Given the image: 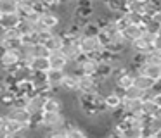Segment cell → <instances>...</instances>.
I'll list each match as a JSON object with an SVG mask.
<instances>
[{"mask_svg":"<svg viewBox=\"0 0 161 138\" xmlns=\"http://www.w3.org/2000/svg\"><path fill=\"white\" fill-rule=\"evenodd\" d=\"M5 117H9V119H14L18 121V123L21 124H26V126H30L33 121V116L26 110V107H18V105H12L7 109V112L4 114Z\"/></svg>","mask_w":161,"mask_h":138,"instance_id":"obj_5","label":"cell"},{"mask_svg":"<svg viewBox=\"0 0 161 138\" xmlns=\"http://www.w3.org/2000/svg\"><path fill=\"white\" fill-rule=\"evenodd\" d=\"M156 110H158V105L154 104V100H142V114L144 116L153 117Z\"/></svg>","mask_w":161,"mask_h":138,"instance_id":"obj_27","label":"cell"},{"mask_svg":"<svg viewBox=\"0 0 161 138\" xmlns=\"http://www.w3.org/2000/svg\"><path fill=\"white\" fill-rule=\"evenodd\" d=\"M132 85H133V74L130 71L113 79V86H114V90H119V92H125V90L130 88Z\"/></svg>","mask_w":161,"mask_h":138,"instance_id":"obj_15","label":"cell"},{"mask_svg":"<svg viewBox=\"0 0 161 138\" xmlns=\"http://www.w3.org/2000/svg\"><path fill=\"white\" fill-rule=\"evenodd\" d=\"M154 104H156V105L158 107H161V92H156V93H154Z\"/></svg>","mask_w":161,"mask_h":138,"instance_id":"obj_32","label":"cell"},{"mask_svg":"<svg viewBox=\"0 0 161 138\" xmlns=\"http://www.w3.org/2000/svg\"><path fill=\"white\" fill-rule=\"evenodd\" d=\"M19 12V0H0V16Z\"/></svg>","mask_w":161,"mask_h":138,"instance_id":"obj_23","label":"cell"},{"mask_svg":"<svg viewBox=\"0 0 161 138\" xmlns=\"http://www.w3.org/2000/svg\"><path fill=\"white\" fill-rule=\"evenodd\" d=\"M121 100H123V92H119V90H113V92L106 93L104 95V109L108 112H111L114 109H119L121 107Z\"/></svg>","mask_w":161,"mask_h":138,"instance_id":"obj_10","label":"cell"},{"mask_svg":"<svg viewBox=\"0 0 161 138\" xmlns=\"http://www.w3.org/2000/svg\"><path fill=\"white\" fill-rule=\"evenodd\" d=\"M61 54L68 59L69 64H75V62H78L81 57H83L81 52H80V45H78V41L76 40H68V38H64V47L61 48Z\"/></svg>","mask_w":161,"mask_h":138,"instance_id":"obj_4","label":"cell"},{"mask_svg":"<svg viewBox=\"0 0 161 138\" xmlns=\"http://www.w3.org/2000/svg\"><path fill=\"white\" fill-rule=\"evenodd\" d=\"M61 23H63L61 16L57 12H54V10H47V12H43L40 16V26H43L45 29L56 31V28H59Z\"/></svg>","mask_w":161,"mask_h":138,"instance_id":"obj_8","label":"cell"},{"mask_svg":"<svg viewBox=\"0 0 161 138\" xmlns=\"http://www.w3.org/2000/svg\"><path fill=\"white\" fill-rule=\"evenodd\" d=\"M142 138H156V135H153V133H146Z\"/></svg>","mask_w":161,"mask_h":138,"instance_id":"obj_33","label":"cell"},{"mask_svg":"<svg viewBox=\"0 0 161 138\" xmlns=\"http://www.w3.org/2000/svg\"><path fill=\"white\" fill-rule=\"evenodd\" d=\"M7 33H9V29L7 28H4L2 24H0V43L5 40V36H7Z\"/></svg>","mask_w":161,"mask_h":138,"instance_id":"obj_31","label":"cell"},{"mask_svg":"<svg viewBox=\"0 0 161 138\" xmlns=\"http://www.w3.org/2000/svg\"><path fill=\"white\" fill-rule=\"evenodd\" d=\"M135 74H144V76H147V78L154 79V81H161V66L146 62V64H142L140 67L135 69L133 76H135Z\"/></svg>","mask_w":161,"mask_h":138,"instance_id":"obj_9","label":"cell"},{"mask_svg":"<svg viewBox=\"0 0 161 138\" xmlns=\"http://www.w3.org/2000/svg\"><path fill=\"white\" fill-rule=\"evenodd\" d=\"M153 50L161 52V33H158L156 36H153Z\"/></svg>","mask_w":161,"mask_h":138,"instance_id":"obj_30","label":"cell"},{"mask_svg":"<svg viewBox=\"0 0 161 138\" xmlns=\"http://www.w3.org/2000/svg\"><path fill=\"white\" fill-rule=\"evenodd\" d=\"M64 76H66V71H59V69H49L45 72V78L52 88H61V83H63Z\"/></svg>","mask_w":161,"mask_h":138,"instance_id":"obj_19","label":"cell"},{"mask_svg":"<svg viewBox=\"0 0 161 138\" xmlns=\"http://www.w3.org/2000/svg\"><path fill=\"white\" fill-rule=\"evenodd\" d=\"M40 121H42V128L50 133L54 130H61V128H66V121L68 117L64 116L63 112L61 114H56V112H42L40 116Z\"/></svg>","mask_w":161,"mask_h":138,"instance_id":"obj_1","label":"cell"},{"mask_svg":"<svg viewBox=\"0 0 161 138\" xmlns=\"http://www.w3.org/2000/svg\"><path fill=\"white\" fill-rule=\"evenodd\" d=\"M121 109L125 110L128 116H140V114H142V100H130V98H126V97H123Z\"/></svg>","mask_w":161,"mask_h":138,"instance_id":"obj_11","label":"cell"},{"mask_svg":"<svg viewBox=\"0 0 161 138\" xmlns=\"http://www.w3.org/2000/svg\"><path fill=\"white\" fill-rule=\"evenodd\" d=\"M49 50V54H54V52H61V48L64 47V36L61 33H54L49 40L43 43Z\"/></svg>","mask_w":161,"mask_h":138,"instance_id":"obj_17","label":"cell"},{"mask_svg":"<svg viewBox=\"0 0 161 138\" xmlns=\"http://www.w3.org/2000/svg\"><path fill=\"white\" fill-rule=\"evenodd\" d=\"M99 92V78L97 76H78V93H97Z\"/></svg>","mask_w":161,"mask_h":138,"instance_id":"obj_7","label":"cell"},{"mask_svg":"<svg viewBox=\"0 0 161 138\" xmlns=\"http://www.w3.org/2000/svg\"><path fill=\"white\" fill-rule=\"evenodd\" d=\"M26 66H28L33 72H47L50 69L49 57H35V59H31Z\"/></svg>","mask_w":161,"mask_h":138,"instance_id":"obj_18","label":"cell"},{"mask_svg":"<svg viewBox=\"0 0 161 138\" xmlns=\"http://www.w3.org/2000/svg\"><path fill=\"white\" fill-rule=\"evenodd\" d=\"M78 45H80V52L81 55H85V57H97L99 52L102 50V43L101 40H99V36H81L80 40H78Z\"/></svg>","mask_w":161,"mask_h":138,"instance_id":"obj_3","label":"cell"},{"mask_svg":"<svg viewBox=\"0 0 161 138\" xmlns=\"http://www.w3.org/2000/svg\"><path fill=\"white\" fill-rule=\"evenodd\" d=\"M0 45H2V43H0Z\"/></svg>","mask_w":161,"mask_h":138,"instance_id":"obj_37","label":"cell"},{"mask_svg":"<svg viewBox=\"0 0 161 138\" xmlns=\"http://www.w3.org/2000/svg\"><path fill=\"white\" fill-rule=\"evenodd\" d=\"M128 5H130L128 0H109L106 9L111 14H125L128 12Z\"/></svg>","mask_w":161,"mask_h":138,"instance_id":"obj_22","label":"cell"},{"mask_svg":"<svg viewBox=\"0 0 161 138\" xmlns=\"http://www.w3.org/2000/svg\"><path fill=\"white\" fill-rule=\"evenodd\" d=\"M40 2L43 3V7H45L47 10H54L59 7V0H40Z\"/></svg>","mask_w":161,"mask_h":138,"instance_id":"obj_29","label":"cell"},{"mask_svg":"<svg viewBox=\"0 0 161 138\" xmlns=\"http://www.w3.org/2000/svg\"><path fill=\"white\" fill-rule=\"evenodd\" d=\"M156 83L158 81H154V79L147 78V76H144V74H135L133 76V85H135L139 90H142V92H151V90H154Z\"/></svg>","mask_w":161,"mask_h":138,"instance_id":"obj_16","label":"cell"},{"mask_svg":"<svg viewBox=\"0 0 161 138\" xmlns=\"http://www.w3.org/2000/svg\"><path fill=\"white\" fill-rule=\"evenodd\" d=\"M23 23V17L19 14H7V16H0V24L7 29H18L19 24Z\"/></svg>","mask_w":161,"mask_h":138,"instance_id":"obj_21","label":"cell"},{"mask_svg":"<svg viewBox=\"0 0 161 138\" xmlns=\"http://www.w3.org/2000/svg\"><path fill=\"white\" fill-rule=\"evenodd\" d=\"M21 50H14V48H4V52L0 54V67L5 69L7 72H12L18 66H21Z\"/></svg>","mask_w":161,"mask_h":138,"instance_id":"obj_2","label":"cell"},{"mask_svg":"<svg viewBox=\"0 0 161 138\" xmlns=\"http://www.w3.org/2000/svg\"><path fill=\"white\" fill-rule=\"evenodd\" d=\"M116 128V126H114ZM121 131L123 138H142L146 135V130L142 128H135V126H125V128H116Z\"/></svg>","mask_w":161,"mask_h":138,"instance_id":"obj_24","label":"cell"},{"mask_svg":"<svg viewBox=\"0 0 161 138\" xmlns=\"http://www.w3.org/2000/svg\"><path fill=\"white\" fill-rule=\"evenodd\" d=\"M146 62H149V64H158L161 66V52L158 50H151L146 54Z\"/></svg>","mask_w":161,"mask_h":138,"instance_id":"obj_28","label":"cell"},{"mask_svg":"<svg viewBox=\"0 0 161 138\" xmlns=\"http://www.w3.org/2000/svg\"><path fill=\"white\" fill-rule=\"evenodd\" d=\"M49 64H50V69H59V71H66V67L69 66L68 59L64 57L61 52H54V54L49 55Z\"/></svg>","mask_w":161,"mask_h":138,"instance_id":"obj_14","label":"cell"},{"mask_svg":"<svg viewBox=\"0 0 161 138\" xmlns=\"http://www.w3.org/2000/svg\"><path fill=\"white\" fill-rule=\"evenodd\" d=\"M45 98H47V97L38 95V93H33V95L28 97V100H26V105H25L26 110H28L33 117L42 116L43 107H45Z\"/></svg>","mask_w":161,"mask_h":138,"instance_id":"obj_6","label":"cell"},{"mask_svg":"<svg viewBox=\"0 0 161 138\" xmlns=\"http://www.w3.org/2000/svg\"><path fill=\"white\" fill-rule=\"evenodd\" d=\"M123 34V40L126 41V43H133V41H137L139 38L144 36V28L142 26H133V24H130L128 28H125V29L121 31Z\"/></svg>","mask_w":161,"mask_h":138,"instance_id":"obj_12","label":"cell"},{"mask_svg":"<svg viewBox=\"0 0 161 138\" xmlns=\"http://www.w3.org/2000/svg\"><path fill=\"white\" fill-rule=\"evenodd\" d=\"M61 90L69 92V93L78 92V76L75 74V72H68L66 71V76H64L63 83H61Z\"/></svg>","mask_w":161,"mask_h":138,"instance_id":"obj_20","label":"cell"},{"mask_svg":"<svg viewBox=\"0 0 161 138\" xmlns=\"http://www.w3.org/2000/svg\"><path fill=\"white\" fill-rule=\"evenodd\" d=\"M4 117H5V116H2V114H0V131H2V124H4Z\"/></svg>","mask_w":161,"mask_h":138,"instance_id":"obj_34","label":"cell"},{"mask_svg":"<svg viewBox=\"0 0 161 138\" xmlns=\"http://www.w3.org/2000/svg\"><path fill=\"white\" fill-rule=\"evenodd\" d=\"M154 135H156V138H161V130H159V131H156Z\"/></svg>","mask_w":161,"mask_h":138,"instance_id":"obj_35","label":"cell"},{"mask_svg":"<svg viewBox=\"0 0 161 138\" xmlns=\"http://www.w3.org/2000/svg\"><path fill=\"white\" fill-rule=\"evenodd\" d=\"M123 97H126V98H130V100H142L144 92L139 90L135 85H132L130 88H126L125 92H123Z\"/></svg>","mask_w":161,"mask_h":138,"instance_id":"obj_26","label":"cell"},{"mask_svg":"<svg viewBox=\"0 0 161 138\" xmlns=\"http://www.w3.org/2000/svg\"><path fill=\"white\" fill-rule=\"evenodd\" d=\"M64 107V100L59 98L57 95H50L45 98V107H43V112H56L61 114Z\"/></svg>","mask_w":161,"mask_h":138,"instance_id":"obj_13","label":"cell"},{"mask_svg":"<svg viewBox=\"0 0 161 138\" xmlns=\"http://www.w3.org/2000/svg\"><path fill=\"white\" fill-rule=\"evenodd\" d=\"M87 138H90V136H87Z\"/></svg>","mask_w":161,"mask_h":138,"instance_id":"obj_36","label":"cell"},{"mask_svg":"<svg viewBox=\"0 0 161 138\" xmlns=\"http://www.w3.org/2000/svg\"><path fill=\"white\" fill-rule=\"evenodd\" d=\"M66 130H68V138H87L85 131L81 130V128H78L76 124L69 119L66 121Z\"/></svg>","mask_w":161,"mask_h":138,"instance_id":"obj_25","label":"cell"}]
</instances>
